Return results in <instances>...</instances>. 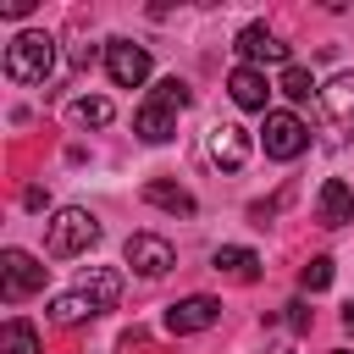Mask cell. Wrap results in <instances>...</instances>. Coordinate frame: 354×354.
<instances>
[{
	"label": "cell",
	"instance_id": "cell-1",
	"mask_svg": "<svg viewBox=\"0 0 354 354\" xmlns=\"http://www.w3.org/2000/svg\"><path fill=\"white\" fill-rule=\"evenodd\" d=\"M183 105H188V83H183V77H160V83H155V94L138 105V116H133V133H138L144 144H166V138L177 133L171 111H183Z\"/></svg>",
	"mask_w": 354,
	"mask_h": 354
},
{
	"label": "cell",
	"instance_id": "cell-2",
	"mask_svg": "<svg viewBox=\"0 0 354 354\" xmlns=\"http://www.w3.org/2000/svg\"><path fill=\"white\" fill-rule=\"evenodd\" d=\"M55 72V39L50 33H17L6 44V77L11 83H44Z\"/></svg>",
	"mask_w": 354,
	"mask_h": 354
},
{
	"label": "cell",
	"instance_id": "cell-3",
	"mask_svg": "<svg viewBox=\"0 0 354 354\" xmlns=\"http://www.w3.org/2000/svg\"><path fill=\"white\" fill-rule=\"evenodd\" d=\"M94 238H100V221H94L83 205H66V210L44 227V254H50V260H72V254H83Z\"/></svg>",
	"mask_w": 354,
	"mask_h": 354
},
{
	"label": "cell",
	"instance_id": "cell-4",
	"mask_svg": "<svg viewBox=\"0 0 354 354\" xmlns=\"http://www.w3.org/2000/svg\"><path fill=\"white\" fill-rule=\"evenodd\" d=\"M260 144L271 160H299L310 149V127L293 116V111H266V127H260Z\"/></svg>",
	"mask_w": 354,
	"mask_h": 354
},
{
	"label": "cell",
	"instance_id": "cell-5",
	"mask_svg": "<svg viewBox=\"0 0 354 354\" xmlns=\"http://www.w3.org/2000/svg\"><path fill=\"white\" fill-rule=\"evenodd\" d=\"M105 72H111L116 88H138V83L149 77V50L133 44V39H111V44H105Z\"/></svg>",
	"mask_w": 354,
	"mask_h": 354
},
{
	"label": "cell",
	"instance_id": "cell-6",
	"mask_svg": "<svg viewBox=\"0 0 354 354\" xmlns=\"http://www.w3.org/2000/svg\"><path fill=\"white\" fill-rule=\"evenodd\" d=\"M127 266H133L138 277H166V271L177 266V249H171L166 238H155V232H133V238H127Z\"/></svg>",
	"mask_w": 354,
	"mask_h": 354
},
{
	"label": "cell",
	"instance_id": "cell-7",
	"mask_svg": "<svg viewBox=\"0 0 354 354\" xmlns=\"http://www.w3.org/2000/svg\"><path fill=\"white\" fill-rule=\"evenodd\" d=\"M0 271H6V299H11V304L44 288V266H39L33 254H22V249H6V254H0Z\"/></svg>",
	"mask_w": 354,
	"mask_h": 354
},
{
	"label": "cell",
	"instance_id": "cell-8",
	"mask_svg": "<svg viewBox=\"0 0 354 354\" xmlns=\"http://www.w3.org/2000/svg\"><path fill=\"white\" fill-rule=\"evenodd\" d=\"M205 149H210V160H216L221 171H243V160H249V138H243V127H232V122H216V127L205 133Z\"/></svg>",
	"mask_w": 354,
	"mask_h": 354
},
{
	"label": "cell",
	"instance_id": "cell-9",
	"mask_svg": "<svg viewBox=\"0 0 354 354\" xmlns=\"http://www.w3.org/2000/svg\"><path fill=\"white\" fill-rule=\"evenodd\" d=\"M216 315H221V304H216L210 293H194V299H183V304H171V310H166V332L188 337V332H205V326H216Z\"/></svg>",
	"mask_w": 354,
	"mask_h": 354
},
{
	"label": "cell",
	"instance_id": "cell-10",
	"mask_svg": "<svg viewBox=\"0 0 354 354\" xmlns=\"http://www.w3.org/2000/svg\"><path fill=\"white\" fill-rule=\"evenodd\" d=\"M315 221H321V227H343V221H354V194H348V183H343V177H326V183H321Z\"/></svg>",
	"mask_w": 354,
	"mask_h": 354
},
{
	"label": "cell",
	"instance_id": "cell-11",
	"mask_svg": "<svg viewBox=\"0 0 354 354\" xmlns=\"http://www.w3.org/2000/svg\"><path fill=\"white\" fill-rule=\"evenodd\" d=\"M238 55H243V61H288V44H282L266 22H249V28L238 33Z\"/></svg>",
	"mask_w": 354,
	"mask_h": 354
},
{
	"label": "cell",
	"instance_id": "cell-12",
	"mask_svg": "<svg viewBox=\"0 0 354 354\" xmlns=\"http://www.w3.org/2000/svg\"><path fill=\"white\" fill-rule=\"evenodd\" d=\"M227 94H232L243 111H266V100H271V83H266L254 66H232V72H227Z\"/></svg>",
	"mask_w": 354,
	"mask_h": 354
},
{
	"label": "cell",
	"instance_id": "cell-13",
	"mask_svg": "<svg viewBox=\"0 0 354 354\" xmlns=\"http://www.w3.org/2000/svg\"><path fill=\"white\" fill-rule=\"evenodd\" d=\"M77 288H83V293H88V299H94L100 310H111V304L122 299V277H116V271H105V266L83 271V277H77Z\"/></svg>",
	"mask_w": 354,
	"mask_h": 354
},
{
	"label": "cell",
	"instance_id": "cell-14",
	"mask_svg": "<svg viewBox=\"0 0 354 354\" xmlns=\"http://www.w3.org/2000/svg\"><path fill=\"white\" fill-rule=\"evenodd\" d=\"M144 199L149 205H160V210H171V216H194L199 205H194V194L188 188H177V183H144Z\"/></svg>",
	"mask_w": 354,
	"mask_h": 354
},
{
	"label": "cell",
	"instance_id": "cell-15",
	"mask_svg": "<svg viewBox=\"0 0 354 354\" xmlns=\"http://www.w3.org/2000/svg\"><path fill=\"white\" fill-rule=\"evenodd\" d=\"M94 310H100V304H94L83 288H72V293H61V299L50 304V321H55V326H77V321H88Z\"/></svg>",
	"mask_w": 354,
	"mask_h": 354
},
{
	"label": "cell",
	"instance_id": "cell-16",
	"mask_svg": "<svg viewBox=\"0 0 354 354\" xmlns=\"http://www.w3.org/2000/svg\"><path fill=\"white\" fill-rule=\"evenodd\" d=\"M216 271H227L232 282H254L260 277V254L254 249H216Z\"/></svg>",
	"mask_w": 354,
	"mask_h": 354
},
{
	"label": "cell",
	"instance_id": "cell-17",
	"mask_svg": "<svg viewBox=\"0 0 354 354\" xmlns=\"http://www.w3.org/2000/svg\"><path fill=\"white\" fill-rule=\"evenodd\" d=\"M321 100H326V111H332L337 122H354V72H337V77L321 88Z\"/></svg>",
	"mask_w": 354,
	"mask_h": 354
},
{
	"label": "cell",
	"instance_id": "cell-18",
	"mask_svg": "<svg viewBox=\"0 0 354 354\" xmlns=\"http://www.w3.org/2000/svg\"><path fill=\"white\" fill-rule=\"evenodd\" d=\"M0 354H44V348H39V332H33V321L11 315V321H6V337H0Z\"/></svg>",
	"mask_w": 354,
	"mask_h": 354
},
{
	"label": "cell",
	"instance_id": "cell-19",
	"mask_svg": "<svg viewBox=\"0 0 354 354\" xmlns=\"http://www.w3.org/2000/svg\"><path fill=\"white\" fill-rule=\"evenodd\" d=\"M72 116H77L83 127H105V122H111V100H100V94H83V100H72Z\"/></svg>",
	"mask_w": 354,
	"mask_h": 354
},
{
	"label": "cell",
	"instance_id": "cell-20",
	"mask_svg": "<svg viewBox=\"0 0 354 354\" xmlns=\"http://www.w3.org/2000/svg\"><path fill=\"white\" fill-rule=\"evenodd\" d=\"M326 282H332V260H326V254H315V260H304V266H299V288L321 293Z\"/></svg>",
	"mask_w": 354,
	"mask_h": 354
},
{
	"label": "cell",
	"instance_id": "cell-21",
	"mask_svg": "<svg viewBox=\"0 0 354 354\" xmlns=\"http://www.w3.org/2000/svg\"><path fill=\"white\" fill-rule=\"evenodd\" d=\"M282 94H288V100H310V94H315L310 72H304V66H288V72H282Z\"/></svg>",
	"mask_w": 354,
	"mask_h": 354
},
{
	"label": "cell",
	"instance_id": "cell-22",
	"mask_svg": "<svg viewBox=\"0 0 354 354\" xmlns=\"http://www.w3.org/2000/svg\"><path fill=\"white\" fill-rule=\"evenodd\" d=\"M288 321H293V326L304 332V326H310V310H304V304H288Z\"/></svg>",
	"mask_w": 354,
	"mask_h": 354
},
{
	"label": "cell",
	"instance_id": "cell-23",
	"mask_svg": "<svg viewBox=\"0 0 354 354\" xmlns=\"http://www.w3.org/2000/svg\"><path fill=\"white\" fill-rule=\"evenodd\" d=\"M343 332H354V304H348V310H343Z\"/></svg>",
	"mask_w": 354,
	"mask_h": 354
},
{
	"label": "cell",
	"instance_id": "cell-24",
	"mask_svg": "<svg viewBox=\"0 0 354 354\" xmlns=\"http://www.w3.org/2000/svg\"><path fill=\"white\" fill-rule=\"evenodd\" d=\"M337 354H348V348H337Z\"/></svg>",
	"mask_w": 354,
	"mask_h": 354
}]
</instances>
